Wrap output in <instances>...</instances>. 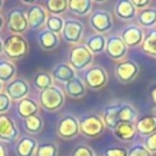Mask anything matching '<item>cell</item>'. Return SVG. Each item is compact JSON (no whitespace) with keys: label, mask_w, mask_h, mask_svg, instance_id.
I'll list each match as a JSON object with an SVG mask.
<instances>
[{"label":"cell","mask_w":156,"mask_h":156,"mask_svg":"<svg viewBox=\"0 0 156 156\" xmlns=\"http://www.w3.org/2000/svg\"><path fill=\"white\" fill-rule=\"evenodd\" d=\"M91 62H93V54L87 48V45L77 44L71 48L68 54V65L73 69L82 71L89 67Z\"/></svg>","instance_id":"cell-1"},{"label":"cell","mask_w":156,"mask_h":156,"mask_svg":"<svg viewBox=\"0 0 156 156\" xmlns=\"http://www.w3.org/2000/svg\"><path fill=\"white\" fill-rule=\"evenodd\" d=\"M4 52L7 57L17 60L22 58L28 52V43L27 40L18 34H11L4 39Z\"/></svg>","instance_id":"cell-2"},{"label":"cell","mask_w":156,"mask_h":156,"mask_svg":"<svg viewBox=\"0 0 156 156\" xmlns=\"http://www.w3.org/2000/svg\"><path fill=\"white\" fill-rule=\"evenodd\" d=\"M105 130L104 121L98 115H85L79 119V132L88 138H98Z\"/></svg>","instance_id":"cell-3"},{"label":"cell","mask_w":156,"mask_h":156,"mask_svg":"<svg viewBox=\"0 0 156 156\" xmlns=\"http://www.w3.org/2000/svg\"><path fill=\"white\" fill-rule=\"evenodd\" d=\"M39 101L41 107H44L46 111H56L63 105L65 94L60 88L52 85L40 93Z\"/></svg>","instance_id":"cell-4"},{"label":"cell","mask_w":156,"mask_h":156,"mask_svg":"<svg viewBox=\"0 0 156 156\" xmlns=\"http://www.w3.org/2000/svg\"><path fill=\"white\" fill-rule=\"evenodd\" d=\"M107 79H108L107 73L105 68H102L101 66L88 67L87 71L84 72V82H85L84 84L93 90L104 88L107 83Z\"/></svg>","instance_id":"cell-5"},{"label":"cell","mask_w":156,"mask_h":156,"mask_svg":"<svg viewBox=\"0 0 156 156\" xmlns=\"http://www.w3.org/2000/svg\"><path fill=\"white\" fill-rule=\"evenodd\" d=\"M56 132L62 139H72L79 133V119L72 115H66L61 117L57 123Z\"/></svg>","instance_id":"cell-6"},{"label":"cell","mask_w":156,"mask_h":156,"mask_svg":"<svg viewBox=\"0 0 156 156\" xmlns=\"http://www.w3.org/2000/svg\"><path fill=\"white\" fill-rule=\"evenodd\" d=\"M89 22H90V27L98 34H104L108 32L113 26L111 15L105 10H96L95 12H93L89 18Z\"/></svg>","instance_id":"cell-7"},{"label":"cell","mask_w":156,"mask_h":156,"mask_svg":"<svg viewBox=\"0 0 156 156\" xmlns=\"http://www.w3.org/2000/svg\"><path fill=\"white\" fill-rule=\"evenodd\" d=\"M62 38L69 43V44H77L80 41L83 33H84V26L78 20H67L65 21L63 29H62Z\"/></svg>","instance_id":"cell-8"},{"label":"cell","mask_w":156,"mask_h":156,"mask_svg":"<svg viewBox=\"0 0 156 156\" xmlns=\"http://www.w3.org/2000/svg\"><path fill=\"white\" fill-rule=\"evenodd\" d=\"M139 73V66L136 62L132 60H123L119 63H117L115 68V74L122 83H129L132 82Z\"/></svg>","instance_id":"cell-9"},{"label":"cell","mask_w":156,"mask_h":156,"mask_svg":"<svg viewBox=\"0 0 156 156\" xmlns=\"http://www.w3.org/2000/svg\"><path fill=\"white\" fill-rule=\"evenodd\" d=\"M105 51L107 54V56L112 60H122L124 58V56L127 55L128 48L124 44V41L122 40L121 37L118 35H112L110 38L106 39V48Z\"/></svg>","instance_id":"cell-10"},{"label":"cell","mask_w":156,"mask_h":156,"mask_svg":"<svg viewBox=\"0 0 156 156\" xmlns=\"http://www.w3.org/2000/svg\"><path fill=\"white\" fill-rule=\"evenodd\" d=\"M9 29L13 34L21 35L28 29V21L24 12L20 9H13L9 13V22H7Z\"/></svg>","instance_id":"cell-11"},{"label":"cell","mask_w":156,"mask_h":156,"mask_svg":"<svg viewBox=\"0 0 156 156\" xmlns=\"http://www.w3.org/2000/svg\"><path fill=\"white\" fill-rule=\"evenodd\" d=\"M29 93V85L23 78L12 79L5 88V94L11 100H22L27 98Z\"/></svg>","instance_id":"cell-12"},{"label":"cell","mask_w":156,"mask_h":156,"mask_svg":"<svg viewBox=\"0 0 156 156\" xmlns=\"http://www.w3.org/2000/svg\"><path fill=\"white\" fill-rule=\"evenodd\" d=\"M46 18H48L46 11L39 5H33L27 11L28 27L33 30L43 29V27L46 23Z\"/></svg>","instance_id":"cell-13"},{"label":"cell","mask_w":156,"mask_h":156,"mask_svg":"<svg viewBox=\"0 0 156 156\" xmlns=\"http://www.w3.org/2000/svg\"><path fill=\"white\" fill-rule=\"evenodd\" d=\"M18 138V129L15 124V122L5 116L0 115V140L11 143Z\"/></svg>","instance_id":"cell-14"},{"label":"cell","mask_w":156,"mask_h":156,"mask_svg":"<svg viewBox=\"0 0 156 156\" xmlns=\"http://www.w3.org/2000/svg\"><path fill=\"white\" fill-rule=\"evenodd\" d=\"M121 38L127 45V48H134L143 43L144 32L139 26H128L123 29Z\"/></svg>","instance_id":"cell-15"},{"label":"cell","mask_w":156,"mask_h":156,"mask_svg":"<svg viewBox=\"0 0 156 156\" xmlns=\"http://www.w3.org/2000/svg\"><path fill=\"white\" fill-rule=\"evenodd\" d=\"M115 13L122 21L133 20L136 15V9L130 0H118L115 5Z\"/></svg>","instance_id":"cell-16"},{"label":"cell","mask_w":156,"mask_h":156,"mask_svg":"<svg viewBox=\"0 0 156 156\" xmlns=\"http://www.w3.org/2000/svg\"><path fill=\"white\" fill-rule=\"evenodd\" d=\"M38 143L32 136H22L16 144V154L17 156H33L35 154Z\"/></svg>","instance_id":"cell-17"},{"label":"cell","mask_w":156,"mask_h":156,"mask_svg":"<svg viewBox=\"0 0 156 156\" xmlns=\"http://www.w3.org/2000/svg\"><path fill=\"white\" fill-rule=\"evenodd\" d=\"M51 77L55 78L56 80L66 84L67 82L76 78V71L68 63H58L52 68Z\"/></svg>","instance_id":"cell-18"},{"label":"cell","mask_w":156,"mask_h":156,"mask_svg":"<svg viewBox=\"0 0 156 156\" xmlns=\"http://www.w3.org/2000/svg\"><path fill=\"white\" fill-rule=\"evenodd\" d=\"M17 112L22 118H29L32 116H37L39 112V106L35 100L30 98H24L20 100L17 105Z\"/></svg>","instance_id":"cell-19"},{"label":"cell","mask_w":156,"mask_h":156,"mask_svg":"<svg viewBox=\"0 0 156 156\" xmlns=\"http://www.w3.org/2000/svg\"><path fill=\"white\" fill-rule=\"evenodd\" d=\"M135 129L139 134L147 136L156 132V115L144 116L139 118L135 123Z\"/></svg>","instance_id":"cell-20"},{"label":"cell","mask_w":156,"mask_h":156,"mask_svg":"<svg viewBox=\"0 0 156 156\" xmlns=\"http://www.w3.org/2000/svg\"><path fill=\"white\" fill-rule=\"evenodd\" d=\"M58 43L60 41H58L57 34L48 29H43L38 34V44L43 50H54L57 48Z\"/></svg>","instance_id":"cell-21"},{"label":"cell","mask_w":156,"mask_h":156,"mask_svg":"<svg viewBox=\"0 0 156 156\" xmlns=\"http://www.w3.org/2000/svg\"><path fill=\"white\" fill-rule=\"evenodd\" d=\"M65 90H66V94L69 96V98H73V99H80L85 95L87 93V87L85 84L83 83L82 79L79 78H73L72 80L67 82L65 84Z\"/></svg>","instance_id":"cell-22"},{"label":"cell","mask_w":156,"mask_h":156,"mask_svg":"<svg viewBox=\"0 0 156 156\" xmlns=\"http://www.w3.org/2000/svg\"><path fill=\"white\" fill-rule=\"evenodd\" d=\"M117 117L118 123H134L138 117V111L129 104H118Z\"/></svg>","instance_id":"cell-23"},{"label":"cell","mask_w":156,"mask_h":156,"mask_svg":"<svg viewBox=\"0 0 156 156\" xmlns=\"http://www.w3.org/2000/svg\"><path fill=\"white\" fill-rule=\"evenodd\" d=\"M113 133L117 139L122 141H130L136 133L135 124L134 123H119L113 129Z\"/></svg>","instance_id":"cell-24"},{"label":"cell","mask_w":156,"mask_h":156,"mask_svg":"<svg viewBox=\"0 0 156 156\" xmlns=\"http://www.w3.org/2000/svg\"><path fill=\"white\" fill-rule=\"evenodd\" d=\"M93 2L90 0H69L68 1V9L71 12L78 15V16H85L90 12Z\"/></svg>","instance_id":"cell-25"},{"label":"cell","mask_w":156,"mask_h":156,"mask_svg":"<svg viewBox=\"0 0 156 156\" xmlns=\"http://www.w3.org/2000/svg\"><path fill=\"white\" fill-rule=\"evenodd\" d=\"M87 48L91 54H100L105 51L106 48V38L102 34H94L87 40Z\"/></svg>","instance_id":"cell-26"},{"label":"cell","mask_w":156,"mask_h":156,"mask_svg":"<svg viewBox=\"0 0 156 156\" xmlns=\"http://www.w3.org/2000/svg\"><path fill=\"white\" fill-rule=\"evenodd\" d=\"M141 50L156 58V29L150 30L141 43Z\"/></svg>","instance_id":"cell-27"},{"label":"cell","mask_w":156,"mask_h":156,"mask_svg":"<svg viewBox=\"0 0 156 156\" xmlns=\"http://www.w3.org/2000/svg\"><path fill=\"white\" fill-rule=\"evenodd\" d=\"M138 22L144 28H150L156 24V9L141 10L138 15Z\"/></svg>","instance_id":"cell-28"},{"label":"cell","mask_w":156,"mask_h":156,"mask_svg":"<svg viewBox=\"0 0 156 156\" xmlns=\"http://www.w3.org/2000/svg\"><path fill=\"white\" fill-rule=\"evenodd\" d=\"M16 74V66L7 60L0 61V82H11Z\"/></svg>","instance_id":"cell-29"},{"label":"cell","mask_w":156,"mask_h":156,"mask_svg":"<svg viewBox=\"0 0 156 156\" xmlns=\"http://www.w3.org/2000/svg\"><path fill=\"white\" fill-rule=\"evenodd\" d=\"M33 84L38 90H45L52 87V77L46 72H38L33 77Z\"/></svg>","instance_id":"cell-30"},{"label":"cell","mask_w":156,"mask_h":156,"mask_svg":"<svg viewBox=\"0 0 156 156\" xmlns=\"http://www.w3.org/2000/svg\"><path fill=\"white\" fill-rule=\"evenodd\" d=\"M23 126L24 129L30 133V134H37L43 129V121L41 118L37 115V116H32L29 118H26L23 121Z\"/></svg>","instance_id":"cell-31"},{"label":"cell","mask_w":156,"mask_h":156,"mask_svg":"<svg viewBox=\"0 0 156 156\" xmlns=\"http://www.w3.org/2000/svg\"><path fill=\"white\" fill-rule=\"evenodd\" d=\"M68 7V1L67 0H49L46 2V9L51 15L58 16L63 13Z\"/></svg>","instance_id":"cell-32"},{"label":"cell","mask_w":156,"mask_h":156,"mask_svg":"<svg viewBox=\"0 0 156 156\" xmlns=\"http://www.w3.org/2000/svg\"><path fill=\"white\" fill-rule=\"evenodd\" d=\"M58 147L54 143H41L37 146L34 156H57Z\"/></svg>","instance_id":"cell-33"},{"label":"cell","mask_w":156,"mask_h":156,"mask_svg":"<svg viewBox=\"0 0 156 156\" xmlns=\"http://www.w3.org/2000/svg\"><path fill=\"white\" fill-rule=\"evenodd\" d=\"M63 24H65V21L60 16H55V15H50L46 18V23H45L46 29L55 33V34H58L62 32Z\"/></svg>","instance_id":"cell-34"},{"label":"cell","mask_w":156,"mask_h":156,"mask_svg":"<svg viewBox=\"0 0 156 156\" xmlns=\"http://www.w3.org/2000/svg\"><path fill=\"white\" fill-rule=\"evenodd\" d=\"M128 156H151V152L141 144H135L128 150Z\"/></svg>","instance_id":"cell-35"},{"label":"cell","mask_w":156,"mask_h":156,"mask_svg":"<svg viewBox=\"0 0 156 156\" xmlns=\"http://www.w3.org/2000/svg\"><path fill=\"white\" fill-rule=\"evenodd\" d=\"M71 156H95V154H94L93 149H90L89 146H87V145H79V146H77L72 151Z\"/></svg>","instance_id":"cell-36"},{"label":"cell","mask_w":156,"mask_h":156,"mask_svg":"<svg viewBox=\"0 0 156 156\" xmlns=\"http://www.w3.org/2000/svg\"><path fill=\"white\" fill-rule=\"evenodd\" d=\"M10 106H11V99L5 93H0V115L6 113L10 110Z\"/></svg>","instance_id":"cell-37"},{"label":"cell","mask_w":156,"mask_h":156,"mask_svg":"<svg viewBox=\"0 0 156 156\" xmlns=\"http://www.w3.org/2000/svg\"><path fill=\"white\" fill-rule=\"evenodd\" d=\"M144 146L152 154V152H156V132L152 133L151 135H147L145 138V141H144Z\"/></svg>","instance_id":"cell-38"},{"label":"cell","mask_w":156,"mask_h":156,"mask_svg":"<svg viewBox=\"0 0 156 156\" xmlns=\"http://www.w3.org/2000/svg\"><path fill=\"white\" fill-rule=\"evenodd\" d=\"M105 156H128V151L124 147H108L105 150Z\"/></svg>","instance_id":"cell-39"},{"label":"cell","mask_w":156,"mask_h":156,"mask_svg":"<svg viewBox=\"0 0 156 156\" xmlns=\"http://www.w3.org/2000/svg\"><path fill=\"white\" fill-rule=\"evenodd\" d=\"M136 10H145L150 5V0H130Z\"/></svg>","instance_id":"cell-40"},{"label":"cell","mask_w":156,"mask_h":156,"mask_svg":"<svg viewBox=\"0 0 156 156\" xmlns=\"http://www.w3.org/2000/svg\"><path fill=\"white\" fill-rule=\"evenodd\" d=\"M150 94H151V98H152L154 102L156 104V85H154V87L151 88V91H150Z\"/></svg>","instance_id":"cell-41"},{"label":"cell","mask_w":156,"mask_h":156,"mask_svg":"<svg viewBox=\"0 0 156 156\" xmlns=\"http://www.w3.org/2000/svg\"><path fill=\"white\" fill-rule=\"evenodd\" d=\"M0 156H7V152H6V149L4 145L0 144Z\"/></svg>","instance_id":"cell-42"},{"label":"cell","mask_w":156,"mask_h":156,"mask_svg":"<svg viewBox=\"0 0 156 156\" xmlns=\"http://www.w3.org/2000/svg\"><path fill=\"white\" fill-rule=\"evenodd\" d=\"M1 52H4V43H2V40L0 39V54Z\"/></svg>","instance_id":"cell-43"},{"label":"cell","mask_w":156,"mask_h":156,"mask_svg":"<svg viewBox=\"0 0 156 156\" xmlns=\"http://www.w3.org/2000/svg\"><path fill=\"white\" fill-rule=\"evenodd\" d=\"M2 26H4V18L0 16V30L2 29Z\"/></svg>","instance_id":"cell-44"},{"label":"cell","mask_w":156,"mask_h":156,"mask_svg":"<svg viewBox=\"0 0 156 156\" xmlns=\"http://www.w3.org/2000/svg\"><path fill=\"white\" fill-rule=\"evenodd\" d=\"M1 90H2V82H0V93H1Z\"/></svg>","instance_id":"cell-45"},{"label":"cell","mask_w":156,"mask_h":156,"mask_svg":"<svg viewBox=\"0 0 156 156\" xmlns=\"http://www.w3.org/2000/svg\"><path fill=\"white\" fill-rule=\"evenodd\" d=\"M2 4H4V1H2V0H0V9L2 7Z\"/></svg>","instance_id":"cell-46"}]
</instances>
